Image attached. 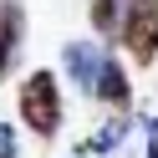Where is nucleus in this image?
I'll return each instance as SVG.
<instances>
[{
	"mask_svg": "<svg viewBox=\"0 0 158 158\" xmlns=\"http://www.w3.org/2000/svg\"><path fill=\"white\" fill-rule=\"evenodd\" d=\"M123 46L133 51V61H153L158 56V0H127Z\"/></svg>",
	"mask_w": 158,
	"mask_h": 158,
	"instance_id": "2",
	"label": "nucleus"
},
{
	"mask_svg": "<svg viewBox=\"0 0 158 158\" xmlns=\"http://www.w3.org/2000/svg\"><path fill=\"white\" fill-rule=\"evenodd\" d=\"M21 117L36 138H56V127H61V92H56L51 72H31L21 82Z\"/></svg>",
	"mask_w": 158,
	"mask_h": 158,
	"instance_id": "1",
	"label": "nucleus"
},
{
	"mask_svg": "<svg viewBox=\"0 0 158 158\" xmlns=\"http://www.w3.org/2000/svg\"><path fill=\"white\" fill-rule=\"evenodd\" d=\"M92 10V26H97V36H123V10H127V0H92L87 5Z\"/></svg>",
	"mask_w": 158,
	"mask_h": 158,
	"instance_id": "6",
	"label": "nucleus"
},
{
	"mask_svg": "<svg viewBox=\"0 0 158 158\" xmlns=\"http://www.w3.org/2000/svg\"><path fill=\"white\" fill-rule=\"evenodd\" d=\"M0 158H15V138H10L5 123H0Z\"/></svg>",
	"mask_w": 158,
	"mask_h": 158,
	"instance_id": "7",
	"label": "nucleus"
},
{
	"mask_svg": "<svg viewBox=\"0 0 158 158\" xmlns=\"http://www.w3.org/2000/svg\"><path fill=\"white\" fill-rule=\"evenodd\" d=\"M102 61H107V51H102V46H92V41H72V46L61 51V66H66V77H72L82 92H97Z\"/></svg>",
	"mask_w": 158,
	"mask_h": 158,
	"instance_id": "3",
	"label": "nucleus"
},
{
	"mask_svg": "<svg viewBox=\"0 0 158 158\" xmlns=\"http://www.w3.org/2000/svg\"><path fill=\"white\" fill-rule=\"evenodd\" d=\"M21 41H26V10L15 0H0V82L21 61Z\"/></svg>",
	"mask_w": 158,
	"mask_h": 158,
	"instance_id": "4",
	"label": "nucleus"
},
{
	"mask_svg": "<svg viewBox=\"0 0 158 158\" xmlns=\"http://www.w3.org/2000/svg\"><path fill=\"white\" fill-rule=\"evenodd\" d=\"M92 97H102L107 107H127L133 82H127V72H123V61H117V56H107V61H102V77H97V92H92Z\"/></svg>",
	"mask_w": 158,
	"mask_h": 158,
	"instance_id": "5",
	"label": "nucleus"
}]
</instances>
